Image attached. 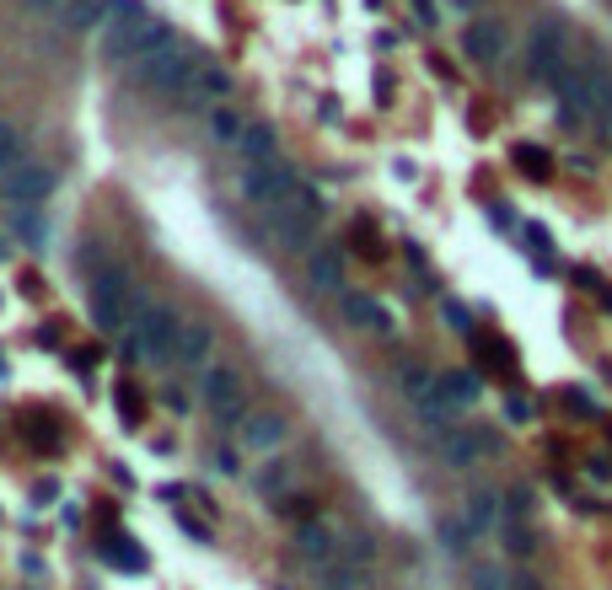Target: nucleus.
Returning <instances> with one entry per match:
<instances>
[{
	"label": "nucleus",
	"mask_w": 612,
	"mask_h": 590,
	"mask_svg": "<svg viewBox=\"0 0 612 590\" xmlns=\"http://www.w3.org/2000/svg\"><path fill=\"white\" fill-rule=\"evenodd\" d=\"M290 440V419L280 408H253L242 424H237V446L242 451H258V457H274L280 446Z\"/></svg>",
	"instance_id": "nucleus-10"
},
{
	"label": "nucleus",
	"mask_w": 612,
	"mask_h": 590,
	"mask_svg": "<svg viewBox=\"0 0 612 590\" xmlns=\"http://www.w3.org/2000/svg\"><path fill=\"white\" fill-rule=\"evenodd\" d=\"M500 543H505L511 559H532V553H538V532H532L527 521H505V526H500Z\"/></svg>",
	"instance_id": "nucleus-28"
},
{
	"label": "nucleus",
	"mask_w": 612,
	"mask_h": 590,
	"mask_svg": "<svg viewBox=\"0 0 612 590\" xmlns=\"http://www.w3.org/2000/svg\"><path fill=\"white\" fill-rule=\"evenodd\" d=\"M505 419H511V424H527V419H532V403H527V398H511V403H505Z\"/></svg>",
	"instance_id": "nucleus-43"
},
{
	"label": "nucleus",
	"mask_w": 612,
	"mask_h": 590,
	"mask_svg": "<svg viewBox=\"0 0 612 590\" xmlns=\"http://www.w3.org/2000/svg\"><path fill=\"white\" fill-rule=\"evenodd\" d=\"M489 215H495V220H500V231H511V226H516V209H511V204H500V199H495V204H489Z\"/></svg>",
	"instance_id": "nucleus-45"
},
{
	"label": "nucleus",
	"mask_w": 612,
	"mask_h": 590,
	"mask_svg": "<svg viewBox=\"0 0 612 590\" xmlns=\"http://www.w3.org/2000/svg\"><path fill=\"white\" fill-rule=\"evenodd\" d=\"M339 306H344V322H349V328H360V333H392V312H387L376 295L344 290V295H339Z\"/></svg>",
	"instance_id": "nucleus-16"
},
{
	"label": "nucleus",
	"mask_w": 612,
	"mask_h": 590,
	"mask_svg": "<svg viewBox=\"0 0 612 590\" xmlns=\"http://www.w3.org/2000/svg\"><path fill=\"white\" fill-rule=\"evenodd\" d=\"M317 226H323V193L312 183H296V193L280 209H269V236L290 252H312Z\"/></svg>",
	"instance_id": "nucleus-4"
},
{
	"label": "nucleus",
	"mask_w": 612,
	"mask_h": 590,
	"mask_svg": "<svg viewBox=\"0 0 612 590\" xmlns=\"http://www.w3.org/2000/svg\"><path fill=\"white\" fill-rule=\"evenodd\" d=\"M54 188H59V172H54V167H43V161H22L16 172L0 177V204H11V209H38Z\"/></svg>",
	"instance_id": "nucleus-9"
},
{
	"label": "nucleus",
	"mask_w": 612,
	"mask_h": 590,
	"mask_svg": "<svg viewBox=\"0 0 612 590\" xmlns=\"http://www.w3.org/2000/svg\"><path fill=\"white\" fill-rule=\"evenodd\" d=\"M586 473H591L597 483H612V462H608V457H591V462H586Z\"/></svg>",
	"instance_id": "nucleus-44"
},
{
	"label": "nucleus",
	"mask_w": 612,
	"mask_h": 590,
	"mask_svg": "<svg viewBox=\"0 0 612 590\" xmlns=\"http://www.w3.org/2000/svg\"><path fill=\"white\" fill-rule=\"evenodd\" d=\"M511 161H516L532 183H554V172H559V167H554V156H548V145H527V140H521V145H511Z\"/></svg>",
	"instance_id": "nucleus-23"
},
{
	"label": "nucleus",
	"mask_w": 612,
	"mask_h": 590,
	"mask_svg": "<svg viewBox=\"0 0 612 590\" xmlns=\"http://www.w3.org/2000/svg\"><path fill=\"white\" fill-rule=\"evenodd\" d=\"M511 569L505 564H468V590H511Z\"/></svg>",
	"instance_id": "nucleus-30"
},
{
	"label": "nucleus",
	"mask_w": 612,
	"mask_h": 590,
	"mask_svg": "<svg viewBox=\"0 0 612 590\" xmlns=\"http://www.w3.org/2000/svg\"><path fill=\"white\" fill-rule=\"evenodd\" d=\"M591 129L612 145V64L597 54V70H591Z\"/></svg>",
	"instance_id": "nucleus-19"
},
{
	"label": "nucleus",
	"mask_w": 612,
	"mask_h": 590,
	"mask_svg": "<svg viewBox=\"0 0 612 590\" xmlns=\"http://www.w3.org/2000/svg\"><path fill=\"white\" fill-rule=\"evenodd\" d=\"M435 387H441V398H452L457 408H473V403L484 398V381H478L473 371H435Z\"/></svg>",
	"instance_id": "nucleus-22"
},
{
	"label": "nucleus",
	"mask_w": 612,
	"mask_h": 590,
	"mask_svg": "<svg viewBox=\"0 0 612 590\" xmlns=\"http://www.w3.org/2000/svg\"><path fill=\"white\" fill-rule=\"evenodd\" d=\"M527 247H538V258H554V236L543 220H527Z\"/></svg>",
	"instance_id": "nucleus-42"
},
{
	"label": "nucleus",
	"mask_w": 612,
	"mask_h": 590,
	"mask_svg": "<svg viewBox=\"0 0 612 590\" xmlns=\"http://www.w3.org/2000/svg\"><path fill=\"white\" fill-rule=\"evenodd\" d=\"M172 27L145 5V0H108V21H102V59L113 64H140L145 54L167 48Z\"/></svg>",
	"instance_id": "nucleus-1"
},
{
	"label": "nucleus",
	"mask_w": 612,
	"mask_h": 590,
	"mask_svg": "<svg viewBox=\"0 0 612 590\" xmlns=\"http://www.w3.org/2000/svg\"><path fill=\"white\" fill-rule=\"evenodd\" d=\"M27 5H32V11H59L65 0H27Z\"/></svg>",
	"instance_id": "nucleus-48"
},
{
	"label": "nucleus",
	"mask_w": 612,
	"mask_h": 590,
	"mask_svg": "<svg viewBox=\"0 0 612 590\" xmlns=\"http://www.w3.org/2000/svg\"><path fill=\"white\" fill-rule=\"evenodd\" d=\"M22 150H27V140H22V134H16L11 124H0V177L22 167Z\"/></svg>",
	"instance_id": "nucleus-33"
},
{
	"label": "nucleus",
	"mask_w": 612,
	"mask_h": 590,
	"mask_svg": "<svg viewBox=\"0 0 612 590\" xmlns=\"http://www.w3.org/2000/svg\"><path fill=\"white\" fill-rule=\"evenodd\" d=\"M129 295H134V279H129V269L124 263H108V269H97L91 279H86V306H91V322L102 328V333H124L129 328Z\"/></svg>",
	"instance_id": "nucleus-6"
},
{
	"label": "nucleus",
	"mask_w": 612,
	"mask_h": 590,
	"mask_svg": "<svg viewBox=\"0 0 612 590\" xmlns=\"http://www.w3.org/2000/svg\"><path fill=\"white\" fill-rule=\"evenodd\" d=\"M452 5H457V11H478L484 0H452Z\"/></svg>",
	"instance_id": "nucleus-49"
},
{
	"label": "nucleus",
	"mask_w": 612,
	"mask_h": 590,
	"mask_svg": "<svg viewBox=\"0 0 612 590\" xmlns=\"http://www.w3.org/2000/svg\"><path fill=\"white\" fill-rule=\"evenodd\" d=\"M435 543H441L452 559H468V553H473V532H468V521H462V516L435 521Z\"/></svg>",
	"instance_id": "nucleus-26"
},
{
	"label": "nucleus",
	"mask_w": 612,
	"mask_h": 590,
	"mask_svg": "<svg viewBox=\"0 0 612 590\" xmlns=\"http://www.w3.org/2000/svg\"><path fill=\"white\" fill-rule=\"evenodd\" d=\"M59 500V489H54V478H43L38 489H32V505H54Z\"/></svg>",
	"instance_id": "nucleus-46"
},
{
	"label": "nucleus",
	"mask_w": 612,
	"mask_h": 590,
	"mask_svg": "<svg viewBox=\"0 0 612 590\" xmlns=\"http://www.w3.org/2000/svg\"><path fill=\"white\" fill-rule=\"evenodd\" d=\"M247 489H253V494H263V500H285L296 483H290V467H285V462H269L263 473H253V483H247Z\"/></svg>",
	"instance_id": "nucleus-27"
},
{
	"label": "nucleus",
	"mask_w": 612,
	"mask_h": 590,
	"mask_svg": "<svg viewBox=\"0 0 612 590\" xmlns=\"http://www.w3.org/2000/svg\"><path fill=\"white\" fill-rule=\"evenodd\" d=\"M237 156H242L247 167H263V161H280V134H274L269 124H247V134H242V145H237Z\"/></svg>",
	"instance_id": "nucleus-21"
},
{
	"label": "nucleus",
	"mask_w": 612,
	"mask_h": 590,
	"mask_svg": "<svg viewBox=\"0 0 612 590\" xmlns=\"http://www.w3.org/2000/svg\"><path fill=\"white\" fill-rule=\"evenodd\" d=\"M113 398H118V419H124V424H140V414H145V408H140V392H134V387H118Z\"/></svg>",
	"instance_id": "nucleus-41"
},
{
	"label": "nucleus",
	"mask_w": 612,
	"mask_h": 590,
	"mask_svg": "<svg viewBox=\"0 0 612 590\" xmlns=\"http://www.w3.org/2000/svg\"><path fill=\"white\" fill-rule=\"evenodd\" d=\"M398 387H403V398L419 408V403L435 398V371H425V365H398Z\"/></svg>",
	"instance_id": "nucleus-25"
},
{
	"label": "nucleus",
	"mask_w": 612,
	"mask_h": 590,
	"mask_svg": "<svg viewBox=\"0 0 612 590\" xmlns=\"http://www.w3.org/2000/svg\"><path fill=\"white\" fill-rule=\"evenodd\" d=\"M215 328L204 322V317H188L183 322V333H177V360L172 365H183V371H210L215 360Z\"/></svg>",
	"instance_id": "nucleus-13"
},
{
	"label": "nucleus",
	"mask_w": 612,
	"mask_h": 590,
	"mask_svg": "<svg viewBox=\"0 0 612 590\" xmlns=\"http://www.w3.org/2000/svg\"><path fill=\"white\" fill-rule=\"evenodd\" d=\"M441 317H446V328H452V333L473 338V317H468V306H462V301H441Z\"/></svg>",
	"instance_id": "nucleus-38"
},
{
	"label": "nucleus",
	"mask_w": 612,
	"mask_h": 590,
	"mask_svg": "<svg viewBox=\"0 0 612 590\" xmlns=\"http://www.w3.org/2000/svg\"><path fill=\"white\" fill-rule=\"evenodd\" d=\"M484 365H489L495 376H516V349H511L505 338H489V344H484Z\"/></svg>",
	"instance_id": "nucleus-32"
},
{
	"label": "nucleus",
	"mask_w": 612,
	"mask_h": 590,
	"mask_svg": "<svg viewBox=\"0 0 612 590\" xmlns=\"http://www.w3.org/2000/svg\"><path fill=\"white\" fill-rule=\"evenodd\" d=\"M204 408H210V419L215 424H226V430H237L253 408H247V392H242V376L231 371V365H210L204 371Z\"/></svg>",
	"instance_id": "nucleus-7"
},
{
	"label": "nucleus",
	"mask_w": 612,
	"mask_h": 590,
	"mask_svg": "<svg viewBox=\"0 0 612 590\" xmlns=\"http://www.w3.org/2000/svg\"><path fill=\"white\" fill-rule=\"evenodd\" d=\"M462 521H468L473 537L500 532V526H505V494H500V489H473L468 505H462Z\"/></svg>",
	"instance_id": "nucleus-17"
},
{
	"label": "nucleus",
	"mask_w": 612,
	"mask_h": 590,
	"mask_svg": "<svg viewBox=\"0 0 612 590\" xmlns=\"http://www.w3.org/2000/svg\"><path fill=\"white\" fill-rule=\"evenodd\" d=\"M505 21H495V16H473L468 27H462V54L478 64V70H500V59H505Z\"/></svg>",
	"instance_id": "nucleus-11"
},
{
	"label": "nucleus",
	"mask_w": 612,
	"mask_h": 590,
	"mask_svg": "<svg viewBox=\"0 0 612 590\" xmlns=\"http://www.w3.org/2000/svg\"><path fill=\"white\" fill-rule=\"evenodd\" d=\"M608 435H612V430H608Z\"/></svg>",
	"instance_id": "nucleus-50"
},
{
	"label": "nucleus",
	"mask_w": 612,
	"mask_h": 590,
	"mask_svg": "<svg viewBox=\"0 0 612 590\" xmlns=\"http://www.w3.org/2000/svg\"><path fill=\"white\" fill-rule=\"evenodd\" d=\"M435 451H441V462L446 467H473L478 457H484V430H441V440H435Z\"/></svg>",
	"instance_id": "nucleus-18"
},
{
	"label": "nucleus",
	"mask_w": 612,
	"mask_h": 590,
	"mask_svg": "<svg viewBox=\"0 0 612 590\" xmlns=\"http://www.w3.org/2000/svg\"><path fill=\"white\" fill-rule=\"evenodd\" d=\"M226 97H231V70H226V64H215V59H204V64L194 70V81H188L183 102H188V107H220Z\"/></svg>",
	"instance_id": "nucleus-14"
},
{
	"label": "nucleus",
	"mask_w": 612,
	"mask_h": 590,
	"mask_svg": "<svg viewBox=\"0 0 612 590\" xmlns=\"http://www.w3.org/2000/svg\"><path fill=\"white\" fill-rule=\"evenodd\" d=\"M102 559H113V564H129V575H145V553L134 548V543H102Z\"/></svg>",
	"instance_id": "nucleus-36"
},
{
	"label": "nucleus",
	"mask_w": 612,
	"mask_h": 590,
	"mask_svg": "<svg viewBox=\"0 0 612 590\" xmlns=\"http://www.w3.org/2000/svg\"><path fill=\"white\" fill-rule=\"evenodd\" d=\"M177 333H183V317L172 306L140 295V306L129 312V328H124V360H145V365L177 360Z\"/></svg>",
	"instance_id": "nucleus-2"
},
{
	"label": "nucleus",
	"mask_w": 612,
	"mask_h": 590,
	"mask_svg": "<svg viewBox=\"0 0 612 590\" xmlns=\"http://www.w3.org/2000/svg\"><path fill=\"white\" fill-rule=\"evenodd\" d=\"M532 505H538V500H532L527 483H511V489H505V521H532Z\"/></svg>",
	"instance_id": "nucleus-34"
},
{
	"label": "nucleus",
	"mask_w": 612,
	"mask_h": 590,
	"mask_svg": "<svg viewBox=\"0 0 612 590\" xmlns=\"http://www.w3.org/2000/svg\"><path fill=\"white\" fill-rule=\"evenodd\" d=\"M274 516H280V521H296V526H301V521H312V516H317V505H312L306 494H285V500H274Z\"/></svg>",
	"instance_id": "nucleus-35"
},
{
	"label": "nucleus",
	"mask_w": 612,
	"mask_h": 590,
	"mask_svg": "<svg viewBox=\"0 0 612 590\" xmlns=\"http://www.w3.org/2000/svg\"><path fill=\"white\" fill-rule=\"evenodd\" d=\"M306 285L317 290V295H344V252L339 247H312L306 252Z\"/></svg>",
	"instance_id": "nucleus-15"
},
{
	"label": "nucleus",
	"mask_w": 612,
	"mask_h": 590,
	"mask_svg": "<svg viewBox=\"0 0 612 590\" xmlns=\"http://www.w3.org/2000/svg\"><path fill=\"white\" fill-rule=\"evenodd\" d=\"M317 590H366V569H355V564H333V569H323Z\"/></svg>",
	"instance_id": "nucleus-31"
},
{
	"label": "nucleus",
	"mask_w": 612,
	"mask_h": 590,
	"mask_svg": "<svg viewBox=\"0 0 612 590\" xmlns=\"http://www.w3.org/2000/svg\"><path fill=\"white\" fill-rule=\"evenodd\" d=\"M204 129H210V145H220V150H237L242 145V134H247V118L237 113V107H210V118H204Z\"/></svg>",
	"instance_id": "nucleus-20"
},
{
	"label": "nucleus",
	"mask_w": 612,
	"mask_h": 590,
	"mask_svg": "<svg viewBox=\"0 0 612 590\" xmlns=\"http://www.w3.org/2000/svg\"><path fill=\"white\" fill-rule=\"evenodd\" d=\"M559 398H565V408H570L575 419H602V408H597V398H591L586 387H565Z\"/></svg>",
	"instance_id": "nucleus-37"
},
{
	"label": "nucleus",
	"mask_w": 612,
	"mask_h": 590,
	"mask_svg": "<svg viewBox=\"0 0 612 590\" xmlns=\"http://www.w3.org/2000/svg\"><path fill=\"white\" fill-rule=\"evenodd\" d=\"M22 430H27V440H32V446H43V451H59V440H54V419H48V414H43V419H27Z\"/></svg>",
	"instance_id": "nucleus-39"
},
{
	"label": "nucleus",
	"mask_w": 612,
	"mask_h": 590,
	"mask_svg": "<svg viewBox=\"0 0 612 590\" xmlns=\"http://www.w3.org/2000/svg\"><path fill=\"white\" fill-rule=\"evenodd\" d=\"M570 59H575V43H570V27L559 21V16H543L538 27H532V38H527V75L538 81V86H559V75L570 70Z\"/></svg>",
	"instance_id": "nucleus-5"
},
{
	"label": "nucleus",
	"mask_w": 612,
	"mask_h": 590,
	"mask_svg": "<svg viewBox=\"0 0 612 590\" xmlns=\"http://www.w3.org/2000/svg\"><path fill=\"white\" fill-rule=\"evenodd\" d=\"M59 21H65L70 32H86V27H97V21H108V0H65V5H59Z\"/></svg>",
	"instance_id": "nucleus-24"
},
{
	"label": "nucleus",
	"mask_w": 612,
	"mask_h": 590,
	"mask_svg": "<svg viewBox=\"0 0 612 590\" xmlns=\"http://www.w3.org/2000/svg\"><path fill=\"white\" fill-rule=\"evenodd\" d=\"M296 183H301L296 167H285V161H263V167H247V172H242V199H247L253 209L269 215V209H280V204L296 193Z\"/></svg>",
	"instance_id": "nucleus-8"
},
{
	"label": "nucleus",
	"mask_w": 612,
	"mask_h": 590,
	"mask_svg": "<svg viewBox=\"0 0 612 590\" xmlns=\"http://www.w3.org/2000/svg\"><path fill=\"white\" fill-rule=\"evenodd\" d=\"M11 231H16V242H27V247H43V242H48V220H43L38 209H16V215H11Z\"/></svg>",
	"instance_id": "nucleus-29"
},
{
	"label": "nucleus",
	"mask_w": 612,
	"mask_h": 590,
	"mask_svg": "<svg viewBox=\"0 0 612 590\" xmlns=\"http://www.w3.org/2000/svg\"><path fill=\"white\" fill-rule=\"evenodd\" d=\"M349 242H355L366 258H382V242H376V231H371V220H355V226H349Z\"/></svg>",
	"instance_id": "nucleus-40"
},
{
	"label": "nucleus",
	"mask_w": 612,
	"mask_h": 590,
	"mask_svg": "<svg viewBox=\"0 0 612 590\" xmlns=\"http://www.w3.org/2000/svg\"><path fill=\"white\" fill-rule=\"evenodd\" d=\"M167 408H172V414H188V398H183V392L172 387V392H167Z\"/></svg>",
	"instance_id": "nucleus-47"
},
{
	"label": "nucleus",
	"mask_w": 612,
	"mask_h": 590,
	"mask_svg": "<svg viewBox=\"0 0 612 590\" xmlns=\"http://www.w3.org/2000/svg\"><path fill=\"white\" fill-rule=\"evenodd\" d=\"M296 553H301L306 569H333V564H339V526L323 521V516L301 521V526H296Z\"/></svg>",
	"instance_id": "nucleus-12"
},
{
	"label": "nucleus",
	"mask_w": 612,
	"mask_h": 590,
	"mask_svg": "<svg viewBox=\"0 0 612 590\" xmlns=\"http://www.w3.org/2000/svg\"><path fill=\"white\" fill-rule=\"evenodd\" d=\"M210 54L204 48H194V43H167V48H156V54H145L140 64H129V75L140 81V86H151L156 97H183L188 91V81H194V70L204 64Z\"/></svg>",
	"instance_id": "nucleus-3"
}]
</instances>
